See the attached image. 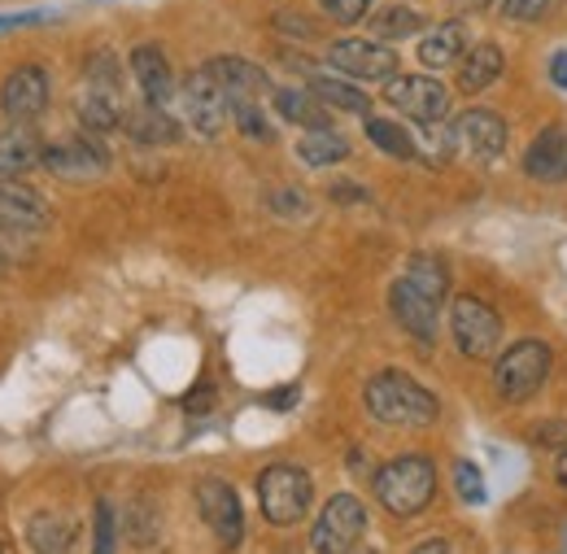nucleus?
I'll return each mask as SVG.
<instances>
[{
    "label": "nucleus",
    "instance_id": "38",
    "mask_svg": "<svg viewBox=\"0 0 567 554\" xmlns=\"http://www.w3.org/2000/svg\"><path fill=\"white\" fill-rule=\"evenodd\" d=\"M550 79L567 92V49H559V53L550 58Z\"/></svg>",
    "mask_w": 567,
    "mask_h": 554
},
{
    "label": "nucleus",
    "instance_id": "4",
    "mask_svg": "<svg viewBox=\"0 0 567 554\" xmlns=\"http://www.w3.org/2000/svg\"><path fill=\"white\" fill-rule=\"evenodd\" d=\"M546 376H550V346L537 337L502 349L494 362V389L502 402H528L546 384Z\"/></svg>",
    "mask_w": 567,
    "mask_h": 554
},
{
    "label": "nucleus",
    "instance_id": "1",
    "mask_svg": "<svg viewBox=\"0 0 567 554\" xmlns=\"http://www.w3.org/2000/svg\"><path fill=\"white\" fill-rule=\"evenodd\" d=\"M450 293V271L436 254H411L406 271L393 279L389 288V306H393V319L420 341L432 346L436 341V319H441V301Z\"/></svg>",
    "mask_w": 567,
    "mask_h": 554
},
{
    "label": "nucleus",
    "instance_id": "41",
    "mask_svg": "<svg viewBox=\"0 0 567 554\" xmlns=\"http://www.w3.org/2000/svg\"><path fill=\"white\" fill-rule=\"evenodd\" d=\"M454 4H458V9H489L494 0H454Z\"/></svg>",
    "mask_w": 567,
    "mask_h": 554
},
{
    "label": "nucleus",
    "instance_id": "7",
    "mask_svg": "<svg viewBox=\"0 0 567 554\" xmlns=\"http://www.w3.org/2000/svg\"><path fill=\"white\" fill-rule=\"evenodd\" d=\"M450 337L463 358H494L502 346V319L489 301L481 297H458L450 306Z\"/></svg>",
    "mask_w": 567,
    "mask_h": 554
},
{
    "label": "nucleus",
    "instance_id": "21",
    "mask_svg": "<svg viewBox=\"0 0 567 554\" xmlns=\"http://www.w3.org/2000/svg\"><path fill=\"white\" fill-rule=\"evenodd\" d=\"M74 537H79V524L58 511H35L27 524V542L35 554H71Z\"/></svg>",
    "mask_w": 567,
    "mask_h": 554
},
{
    "label": "nucleus",
    "instance_id": "43",
    "mask_svg": "<svg viewBox=\"0 0 567 554\" xmlns=\"http://www.w3.org/2000/svg\"><path fill=\"white\" fill-rule=\"evenodd\" d=\"M0 554H9V551H4V542H0Z\"/></svg>",
    "mask_w": 567,
    "mask_h": 554
},
{
    "label": "nucleus",
    "instance_id": "35",
    "mask_svg": "<svg viewBox=\"0 0 567 554\" xmlns=\"http://www.w3.org/2000/svg\"><path fill=\"white\" fill-rule=\"evenodd\" d=\"M550 9V0H502V13L515 18V22H533Z\"/></svg>",
    "mask_w": 567,
    "mask_h": 554
},
{
    "label": "nucleus",
    "instance_id": "17",
    "mask_svg": "<svg viewBox=\"0 0 567 554\" xmlns=\"http://www.w3.org/2000/svg\"><path fill=\"white\" fill-rule=\"evenodd\" d=\"M206 66H210L214 79L223 83L227 101H262V96H276L267 70L254 66V62H245V58H214V62H206Z\"/></svg>",
    "mask_w": 567,
    "mask_h": 554
},
{
    "label": "nucleus",
    "instance_id": "2",
    "mask_svg": "<svg viewBox=\"0 0 567 554\" xmlns=\"http://www.w3.org/2000/svg\"><path fill=\"white\" fill-rule=\"evenodd\" d=\"M362 402L367 411L389 423V428H427L441 416V402L436 393H427L420 380H411L406 371H380L367 380L362 389Z\"/></svg>",
    "mask_w": 567,
    "mask_h": 554
},
{
    "label": "nucleus",
    "instance_id": "20",
    "mask_svg": "<svg viewBox=\"0 0 567 554\" xmlns=\"http://www.w3.org/2000/svg\"><path fill=\"white\" fill-rule=\"evenodd\" d=\"M463 58H467V27H463L458 18H450V22L432 27L424 40H420V62L432 66V70L458 66Z\"/></svg>",
    "mask_w": 567,
    "mask_h": 554
},
{
    "label": "nucleus",
    "instance_id": "9",
    "mask_svg": "<svg viewBox=\"0 0 567 554\" xmlns=\"http://www.w3.org/2000/svg\"><path fill=\"white\" fill-rule=\"evenodd\" d=\"M184 114H188V127L206 140H218L223 127L231 123V101H227V92L214 79L210 66L188 74V83H184Z\"/></svg>",
    "mask_w": 567,
    "mask_h": 554
},
{
    "label": "nucleus",
    "instance_id": "14",
    "mask_svg": "<svg viewBox=\"0 0 567 554\" xmlns=\"http://www.w3.org/2000/svg\"><path fill=\"white\" fill-rule=\"evenodd\" d=\"M44 227H49V206L40 193H31L18 179L0 184V232L4 236H35Z\"/></svg>",
    "mask_w": 567,
    "mask_h": 554
},
{
    "label": "nucleus",
    "instance_id": "27",
    "mask_svg": "<svg viewBox=\"0 0 567 554\" xmlns=\"http://www.w3.org/2000/svg\"><path fill=\"white\" fill-rule=\"evenodd\" d=\"M310 92H315L328 110H346V114H367V110H371V101L358 92L354 83H346V79H337V74H315V79H310Z\"/></svg>",
    "mask_w": 567,
    "mask_h": 554
},
{
    "label": "nucleus",
    "instance_id": "33",
    "mask_svg": "<svg viewBox=\"0 0 567 554\" xmlns=\"http://www.w3.org/2000/svg\"><path fill=\"white\" fill-rule=\"evenodd\" d=\"M96 546H92V554H114V506L101 497L96 502Z\"/></svg>",
    "mask_w": 567,
    "mask_h": 554
},
{
    "label": "nucleus",
    "instance_id": "24",
    "mask_svg": "<svg viewBox=\"0 0 567 554\" xmlns=\"http://www.w3.org/2000/svg\"><path fill=\"white\" fill-rule=\"evenodd\" d=\"M74 114H79V123H83L92 136H96V132H114V127H123V119H127L123 96H114V92H96V88H87V92L79 96Z\"/></svg>",
    "mask_w": 567,
    "mask_h": 554
},
{
    "label": "nucleus",
    "instance_id": "6",
    "mask_svg": "<svg viewBox=\"0 0 567 554\" xmlns=\"http://www.w3.org/2000/svg\"><path fill=\"white\" fill-rule=\"evenodd\" d=\"M367 533V506L354 493H337L328 497V506L319 511L315 529H310V551L315 554H354V546Z\"/></svg>",
    "mask_w": 567,
    "mask_h": 554
},
{
    "label": "nucleus",
    "instance_id": "44",
    "mask_svg": "<svg viewBox=\"0 0 567 554\" xmlns=\"http://www.w3.org/2000/svg\"><path fill=\"white\" fill-rule=\"evenodd\" d=\"M358 554H375V551H358Z\"/></svg>",
    "mask_w": 567,
    "mask_h": 554
},
{
    "label": "nucleus",
    "instance_id": "12",
    "mask_svg": "<svg viewBox=\"0 0 567 554\" xmlns=\"http://www.w3.org/2000/svg\"><path fill=\"white\" fill-rule=\"evenodd\" d=\"M197 506H202L210 533L218 537V546H223V551H236L240 537H245V515H240L236 489L227 485V481H218V476H206V481L197 485Z\"/></svg>",
    "mask_w": 567,
    "mask_h": 554
},
{
    "label": "nucleus",
    "instance_id": "45",
    "mask_svg": "<svg viewBox=\"0 0 567 554\" xmlns=\"http://www.w3.org/2000/svg\"><path fill=\"white\" fill-rule=\"evenodd\" d=\"M0 493H4V489H0Z\"/></svg>",
    "mask_w": 567,
    "mask_h": 554
},
{
    "label": "nucleus",
    "instance_id": "22",
    "mask_svg": "<svg viewBox=\"0 0 567 554\" xmlns=\"http://www.w3.org/2000/svg\"><path fill=\"white\" fill-rule=\"evenodd\" d=\"M502 66H506V58H502L497 44H476V49H467V58L458 62V88H463L467 96H481L489 83L502 79Z\"/></svg>",
    "mask_w": 567,
    "mask_h": 554
},
{
    "label": "nucleus",
    "instance_id": "10",
    "mask_svg": "<svg viewBox=\"0 0 567 554\" xmlns=\"http://www.w3.org/2000/svg\"><path fill=\"white\" fill-rule=\"evenodd\" d=\"M328 62L346 79H362V83H389L398 79V53L380 40H337L328 49Z\"/></svg>",
    "mask_w": 567,
    "mask_h": 554
},
{
    "label": "nucleus",
    "instance_id": "8",
    "mask_svg": "<svg viewBox=\"0 0 567 554\" xmlns=\"http://www.w3.org/2000/svg\"><path fill=\"white\" fill-rule=\"evenodd\" d=\"M384 101L398 114H406V119H415L424 127H436V123L450 119V88L441 79H432V74H398V79H389Z\"/></svg>",
    "mask_w": 567,
    "mask_h": 554
},
{
    "label": "nucleus",
    "instance_id": "36",
    "mask_svg": "<svg viewBox=\"0 0 567 554\" xmlns=\"http://www.w3.org/2000/svg\"><path fill=\"white\" fill-rule=\"evenodd\" d=\"M297 398H301V393H297V384H288V389L267 393V407H271V411H288V407H297Z\"/></svg>",
    "mask_w": 567,
    "mask_h": 554
},
{
    "label": "nucleus",
    "instance_id": "28",
    "mask_svg": "<svg viewBox=\"0 0 567 554\" xmlns=\"http://www.w3.org/2000/svg\"><path fill=\"white\" fill-rule=\"evenodd\" d=\"M367 136H371V144H375V148H384L389 157H402V162L420 157V144H415V136H411L406 127L389 123V119H367Z\"/></svg>",
    "mask_w": 567,
    "mask_h": 554
},
{
    "label": "nucleus",
    "instance_id": "29",
    "mask_svg": "<svg viewBox=\"0 0 567 554\" xmlns=\"http://www.w3.org/2000/svg\"><path fill=\"white\" fill-rule=\"evenodd\" d=\"M371 31H375L380 44H384V40H406V35L424 31V18H420L415 9H406V4H393V9H380V13L371 18Z\"/></svg>",
    "mask_w": 567,
    "mask_h": 554
},
{
    "label": "nucleus",
    "instance_id": "13",
    "mask_svg": "<svg viewBox=\"0 0 567 554\" xmlns=\"http://www.w3.org/2000/svg\"><path fill=\"white\" fill-rule=\"evenodd\" d=\"M105 166H110V153L96 136H66L44 148V171H53L58 179H92Z\"/></svg>",
    "mask_w": 567,
    "mask_h": 554
},
{
    "label": "nucleus",
    "instance_id": "16",
    "mask_svg": "<svg viewBox=\"0 0 567 554\" xmlns=\"http://www.w3.org/2000/svg\"><path fill=\"white\" fill-rule=\"evenodd\" d=\"M524 171L537 184H567V127L550 123L542 136L528 144L524 153Z\"/></svg>",
    "mask_w": 567,
    "mask_h": 554
},
{
    "label": "nucleus",
    "instance_id": "23",
    "mask_svg": "<svg viewBox=\"0 0 567 554\" xmlns=\"http://www.w3.org/2000/svg\"><path fill=\"white\" fill-rule=\"evenodd\" d=\"M123 127H127V136L141 140V144H175L179 140V123L162 105H148V101L136 105V110H127Z\"/></svg>",
    "mask_w": 567,
    "mask_h": 554
},
{
    "label": "nucleus",
    "instance_id": "11",
    "mask_svg": "<svg viewBox=\"0 0 567 554\" xmlns=\"http://www.w3.org/2000/svg\"><path fill=\"white\" fill-rule=\"evenodd\" d=\"M0 110L13 127H31L49 110V70L44 66H18L4 88H0Z\"/></svg>",
    "mask_w": 567,
    "mask_h": 554
},
{
    "label": "nucleus",
    "instance_id": "25",
    "mask_svg": "<svg viewBox=\"0 0 567 554\" xmlns=\"http://www.w3.org/2000/svg\"><path fill=\"white\" fill-rule=\"evenodd\" d=\"M276 110H280V119L306 127V132H323V127H328V105H323L315 92L280 88V92H276Z\"/></svg>",
    "mask_w": 567,
    "mask_h": 554
},
{
    "label": "nucleus",
    "instance_id": "31",
    "mask_svg": "<svg viewBox=\"0 0 567 554\" xmlns=\"http://www.w3.org/2000/svg\"><path fill=\"white\" fill-rule=\"evenodd\" d=\"M87 83H92L96 92H114V96H123V70H118V62H114L110 53H96V58L87 62Z\"/></svg>",
    "mask_w": 567,
    "mask_h": 554
},
{
    "label": "nucleus",
    "instance_id": "18",
    "mask_svg": "<svg viewBox=\"0 0 567 554\" xmlns=\"http://www.w3.org/2000/svg\"><path fill=\"white\" fill-rule=\"evenodd\" d=\"M44 140L35 136L31 127H4L0 132V184L22 179L27 171L44 166Z\"/></svg>",
    "mask_w": 567,
    "mask_h": 554
},
{
    "label": "nucleus",
    "instance_id": "26",
    "mask_svg": "<svg viewBox=\"0 0 567 554\" xmlns=\"http://www.w3.org/2000/svg\"><path fill=\"white\" fill-rule=\"evenodd\" d=\"M297 157H301L306 166H337V162L350 157V140L341 136V132H332V127L306 132V136L297 140Z\"/></svg>",
    "mask_w": 567,
    "mask_h": 554
},
{
    "label": "nucleus",
    "instance_id": "30",
    "mask_svg": "<svg viewBox=\"0 0 567 554\" xmlns=\"http://www.w3.org/2000/svg\"><path fill=\"white\" fill-rule=\"evenodd\" d=\"M231 123H236L249 140H262V144H271V140H276L271 123H267L262 101H231Z\"/></svg>",
    "mask_w": 567,
    "mask_h": 554
},
{
    "label": "nucleus",
    "instance_id": "3",
    "mask_svg": "<svg viewBox=\"0 0 567 554\" xmlns=\"http://www.w3.org/2000/svg\"><path fill=\"white\" fill-rule=\"evenodd\" d=\"M371 485H375V497H380V506L389 515L411 520V515L424 511L432 502V493H436V468L424 454H398L371 476Z\"/></svg>",
    "mask_w": 567,
    "mask_h": 554
},
{
    "label": "nucleus",
    "instance_id": "32",
    "mask_svg": "<svg viewBox=\"0 0 567 554\" xmlns=\"http://www.w3.org/2000/svg\"><path fill=\"white\" fill-rule=\"evenodd\" d=\"M454 485H458V497H463V502H472V506H481V502H485V476H481V468H476V463H467V459H463V463L454 468Z\"/></svg>",
    "mask_w": 567,
    "mask_h": 554
},
{
    "label": "nucleus",
    "instance_id": "40",
    "mask_svg": "<svg viewBox=\"0 0 567 554\" xmlns=\"http://www.w3.org/2000/svg\"><path fill=\"white\" fill-rule=\"evenodd\" d=\"M415 554H454V551H450L445 542H424V546H420Z\"/></svg>",
    "mask_w": 567,
    "mask_h": 554
},
{
    "label": "nucleus",
    "instance_id": "42",
    "mask_svg": "<svg viewBox=\"0 0 567 554\" xmlns=\"http://www.w3.org/2000/svg\"><path fill=\"white\" fill-rule=\"evenodd\" d=\"M4 267H9V263H4V254H0V276H4Z\"/></svg>",
    "mask_w": 567,
    "mask_h": 554
},
{
    "label": "nucleus",
    "instance_id": "37",
    "mask_svg": "<svg viewBox=\"0 0 567 554\" xmlns=\"http://www.w3.org/2000/svg\"><path fill=\"white\" fill-rule=\"evenodd\" d=\"M276 22H280V27H297V35H315V22H310L306 13H280Z\"/></svg>",
    "mask_w": 567,
    "mask_h": 554
},
{
    "label": "nucleus",
    "instance_id": "34",
    "mask_svg": "<svg viewBox=\"0 0 567 554\" xmlns=\"http://www.w3.org/2000/svg\"><path fill=\"white\" fill-rule=\"evenodd\" d=\"M371 4H375V0H323L328 18H337V22H346V27H354V22H362Z\"/></svg>",
    "mask_w": 567,
    "mask_h": 554
},
{
    "label": "nucleus",
    "instance_id": "15",
    "mask_svg": "<svg viewBox=\"0 0 567 554\" xmlns=\"http://www.w3.org/2000/svg\"><path fill=\"white\" fill-rule=\"evenodd\" d=\"M454 144L476 162H494L506 148V123L494 110H467V114L454 119Z\"/></svg>",
    "mask_w": 567,
    "mask_h": 554
},
{
    "label": "nucleus",
    "instance_id": "19",
    "mask_svg": "<svg viewBox=\"0 0 567 554\" xmlns=\"http://www.w3.org/2000/svg\"><path fill=\"white\" fill-rule=\"evenodd\" d=\"M132 74H136V83H141L144 101L166 110V101H171V92H175L166 53H162L157 44H136V49H132Z\"/></svg>",
    "mask_w": 567,
    "mask_h": 554
},
{
    "label": "nucleus",
    "instance_id": "5",
    "mask_svg": "<svg viewBox=\"0 0 567 554\" xmlns=\"http://www.w3.org/2000/svg\"><path fill=\"white\" fill-rule=\"evenodd\" d=\"M310 476L292 463H271L262 476H258V502H262V515L276 524V529H288L297 524L306 511H310Z\"/></svg>",
    "mask_w": 567,
    "mask_h": 554
},
{
    "label": "nucleus",
    "instance_id": "39",
    "mask_svg": "<svg viewBox=\"0 0 567 554\" xmlns=\"http://www.w3.org/2000/svg\"><path fill=\"white\" fill-rule=\"evenodd\" d=\"M555 476H559V485H567V445L559 450V459H555Z\"/></svg>",
    "mask_w": 567,
    "mask_h": 554
}]
</instances>
